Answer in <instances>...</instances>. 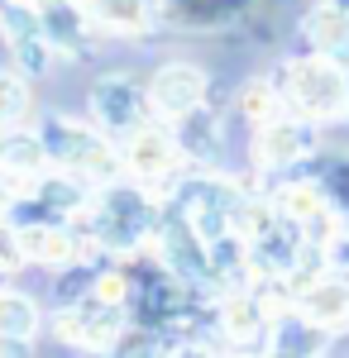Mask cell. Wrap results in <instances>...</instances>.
I'll return each instance as SVG.
<instances>
[{
    "mask_svg": "<svg viewBox=\"0 0 349 358\" xmlns=\"http://www.w3.org/2000/svg\"><path fill=\"white\" fill-rule=\"evenodd\" d=\"M39 138H43L48 167H67V172H77L86 182H96V187L120 182V172H125L120 148H110V138L101 134V129L81 124L72 115H43Z\"/></svg>",
    "mask_w": 349,
    "mask_h": 358,
    "instance_id": "cell-1",
    "label": "cell"
},
{
    "mask_svg": "<svg viewBox=\"0 0 349 358\" xmlns=\"http://www.w3.org/2000/svg\"><path fill=\"white\" fill-rule=\"evenodd\" d=\"M167 206H172V210L201 234V244H206V248H215V244H225V239L240 234L235 220H240L244 192H240V187H230V182H220V177H206V172L177 177L172 192H167Z\"/></svg>",
    "mask_w": 349,
    "mask_h": 358,
    "instance_id": "cell-2",
    "label": "cell"
},
{
    "mask_svg": "<svg viewBox=\"0 0 349 358\" xmlns=\"http://www.w3.org/2000/svg\"><path fill=\"white\" fill-rule=\"evenodd\" d=\"M282 101L287 110L311 120V124H330V120H345L349 115V82L345 67L330 62L321 53H306L282 67Z\"/></svg>",
    "mask_w": 349,
    "mask_h": 358,
    "instance_id": "cell-3",
    "label": "cell"
},
{
    "mask_svg": "<svg viewBox=\"0 0 349 358\" xmlns=\"http://www.w3.org/2000/svg\"><path fill=\"white\" fill-rule=\"evenodd\" d=\"M125 177L139 182L144 192H172L177 172H182V143H177V129L167 120H149L144 129L125 138Z\"/></svg>",
    "mask_w": 349,
    "mask_h": 358,
    "instance_id": "cell-4",
    "label": "cell"
},
{
    "mask_svg": "<svg viewBox=\"0 0 349 358\" xmlns=\"http://www.w3.org/2000/svg\"><path fill=\"white\" fill-rule=\"evenodd\" d=\"M53 330L67 349L110 354V349H120V334H125V306L106 301L96 292H81V301H67L53 315Z\"/></svg>",
    "mask_w": 349,
    "mask_h": 358,
    "instance_id": "cell-5",
    "label": "cell"
},
{
    "mask_svg": "<svg viewBox=\"0 0 349 358\" xmlns=\"http://www.w3.org/2000/svg\"><path fill=\"white\" fill-rule=\"evenodd\" d=\"M86 110H91V120H96L110 138H130L135 129H144L149 120H158L149 91H144L135 77H120V72L91 82V91H86Z\"/></svg>",
    "mask_w": 349,
    "mask_h": 358,
    "instance_id": "cell-6",
    "label": "cell"
},
{
    "mask_svg": "<svg viewBox=\"0 0 349 358\" xmlns=\"http://www.w3.org/2000/svg\"><path fill=\"white\" fill-rule=\"evenodd\" d=\"M0 38H5V53L10 62L25 72V77H43L53 67V43L43 34L39 20V5L34 0H0Z\"/></svg>",
    "mask_w": 349,
    "mask_h": 358,
    "instance_id": "cell-7",
    "label": "cell"
},
{
    "mask_svg": "<svg viewBox=\"0 0 349 358\" xmlns=\"http://www.w3.org/2000/svg\"><path fill=\"white\" fill-rule=\"evenodd\" d=\"M43 172H48V153H43L39 129H25L20 124V129H5L0 134V196H5V206L34 196Z\"/></svg>",
    "mask_w": 349,
    "mask_h": 358,
    "instance_id": "cell-8",
    "label": "cell"
},
{
    "mask_svg": "<svg viewBox=\"0 0 349 358\" xmlns=\"http://www.w3.org/2000/svg\"><path fill=\"white\" fill-rule=\"evenodd\" d=\"M25 234L29 263L48 268V273H72L77 263H86L96 248L86 244V234L72 229V220H15Z\"/></svg>",
    "mask_w": 349,
    "mask_h": 358,
    "instance_id": "cell-9",
    "label": "cell"
},
{
    "mask_svg": "<svg viewBox=\"0 0 349 358\" xmlns=\"http://www.w3.org/2000/svg\"><path fill=\"white\" fill-rule=\"evenodd\" d=\"M316 153V124L301 120V115H278L268 124L254 129V163L264 172H282V167H296L301 158Z\"/></svg>",
    "mask_w": 349,
    "mask_h": 358,
    "instance_id": "cell-10",
    "label": "cell"
},
{
    "mask_svg": "<svg viewBox=\"0 0 349 358\" xmlns=\"http://www.w3.org/2000/svg\"><path fill=\"white\" fill-rule=\"evenodd\" d=\"M292 315L316 334H340L349 330V282L335 273H316L301 282L292 296Z\"/></svg>",
    "mask_w": 349,
    "mask_h": 358,
    "instance_id": "cell-11",
    "label": "cell"
},
{
    "mask_svg": "<svg viewBox=\"0 0 349 358\" xmlns=\"http://www.w3.org/2000/svg\"><path fill=\"white\" fill-rule=\"evenodd\" d=\"M149 101H153V115L167 120V124L191 110H201L206 106V72L191 67V62H167L149 82Z\"/></svg>",
    "mask_w": 349,
    "mask_h": 358,
    "instance_id": "cell-12",
    "label": "cell"
},
{
    "mask_svg": "<svg viewBox=\"0 0 349 358\" xmlns=\"http://www.w3.org/2000/svg\"><path fill=\"white\" fill-rule=\"evenodd\" d=\"M301 38H306L311 53H321V57H330V62L349 67V10L345 5H335V0L316 5V10L301 20Z\"/></svg>",
    "mask_w": 349,
    "mask_h": 358,
    "instance_id": "cell-13",
    "label": "cell"
},
{
    "mask_svg": "<svg viewBox=\"0 0 349 358\" xmlns=\"http://www.w3.org/2000/svg\"><path fill=\"white\" fill-rule=\"evenodd\" d=\"M81 15H86L91 34L135 38L153 24V0H81Z\"/></svg>",
    "mask_w": 349,
    "mask_h": 358,
    "instance_id": "cell-14",
    "label": "cell"
},
{
    "mask_svg": "<svg viewBox=\"0 0 349 358\" xmlns=\"http://www.w3.org/2000/svg\"><path fill=\"white\" fill-rule=\"evenodd\" d=\"M39 5V20H43V34L53 43L57 57H77L86 48V15H81V0H34Z\"/></svg>",
    "mask_w": 349,
    "mask_h": 358,
    "instance_id": "cell-15",
    "label": "cell"
},
{
    "mask_svg": "<svg viewBox=\"0 0 349 358\" xmlns=\"http://www.w3.org/2000/svg\"><path fill=\"white\" fill-rule=\"evenodd\" d=\"M39 325H43L39 306L29 301L25 292H5L0 287V339L5 344H29L39 334Z\"/></svg>",
    "mask_w": 349,
    "mask_h": 358,
    "instance_id": "cell-16",
    "label": "cell"
},
{
    "mask_svg": "<svg viewBox=\"0 0 349 358\" xmlns=\"http://www.w3.org/2000/svg\"><path fill=\"white\" fill-rule=\"evenodd\" d=\"M29 115V77L20 67H0V134L5 129H20Z\"/></svg>",
    "mask_w": 349,
    "mask_h": 358,
    "instance_id": "cell-17",
    "label": "cell"
},
{
    "mask_svg": "<svg viewBox=\"0 0 349 358\" xmlns=\"http://www.w3.org/2000/svg\"><path fill=\"white\" fill-rule=\"evenodd\" d=\"M282 91H273V86H264V82H254V86H244L240 91V110H244V120L259 129V124H268V120H278L282 115Z\"/></svg>",
    "mask_w": 349,
    "mask_h": 358,
    "instance_id": "cell-18",
    "label": "cell"
},
{
    "mask_svg": "<svg viewBox=\"0 0 349 358\" xmlns=\"http://www.w3.org/2000/svg\"><path fill=\"white\" fill-rule=\"evenodd\" d=\"M29 268V253H25V234L10 215H0V273H20Z\"/></svg>",
    "mask_w": 349,
    "mask_h": 358,
    "instance_id": "cell-19",
    "label": "cell"
},
{
    "mask_svg": "<svg viewBox=\"0 0 349 358\" xmlns=\"http://www.w3.org/2000/svg\"><path fill=\"white\" fill-rule=\"evenodd\" d=\"M335 5H345V10H349V0H335Z\"/></svg>",
    "mask_w": 349,
    "mask_h": 358,
    "instance_id": "cell-20",
    "label": "cell"
},
{
    "mask_svg": "<svg viewBox=\"0 0 349 358\" xmlns=\"http://www.w3.org/2000/svg\"><path fill=\"white\" fill-rule=\"evenodd\" d=\"M345 82H349V67H345ZM345 120H349V115H345Z\"/></svg>",
    "mask_w": 349,
    "mask_h": 358,
    "instance_id": "cell-21",
    "label": "cell"
}]
</instances>
